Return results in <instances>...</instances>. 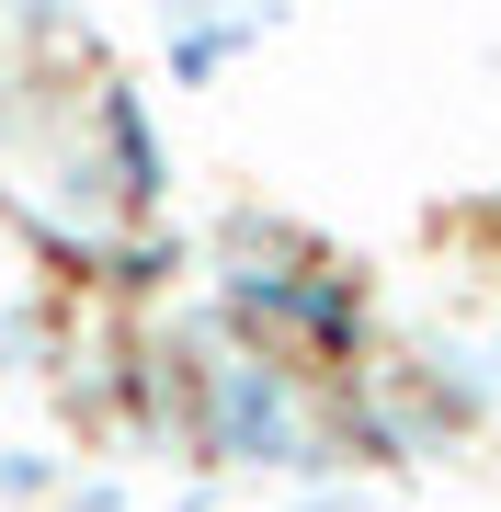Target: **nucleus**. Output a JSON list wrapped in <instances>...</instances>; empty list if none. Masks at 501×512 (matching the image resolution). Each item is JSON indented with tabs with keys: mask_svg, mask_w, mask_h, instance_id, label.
I'll use <instances>...</instances> for the list:
<instances>
[{
	"mask_svg": "<svg viewBox=\"0 0 501 512\" xmlns=\"http://www.w3.org/2000/svg\"><path fill=\"white\" fill-rule=\"evenodd\" d=\"M57 490V456L46 444H0V501H46Z\"/></svg>",
	"mask_w": 501,
	"mask_h": 512,
	"instance_id": "6e6552de",
	"label": "nucleus"
},
{
	"mask_svg": "<svg viewBox=\"0 0 501 512\" xmlns=\"http://www.w3.org/2000/svg\"><path fill=\"white\" fill-rule=\"evenodd\" d=\"M114 501H126L114 478H80V490H69V512H114Z\"/></svg>",
	"mask_w": 501,
	"mask_h": 512,
	"instance_id": "9b49d317",
	"label": "nucleus"
},
{
	"mask_svg": "<svg viewBox=\"0 0 501 512\" xmlns=\"http://www.w3.org/2000/svg\"><path fill=\"white\" fill-rule=\"evenodd\" d=\"M217 319L240 330V342L285 353V365H365L376 342V308H365V274H342V262H228L217 274Z\"/></svg>",
	"mask_w": 501,
	"mask_h": 512,
	"instance_id": "f03ea898",
	"label": "nucleus"
},
{
	"mask_svg": "<svg viewBox=\"0 0 501 512\" xmlns=\"http://www.w3.org/2000/svg\"><path fill=\"white\" fill-rule=\"evenodd\" d=\"M171 274H183V239H171V228H126V239H103V285H114V296H160Z\"/></svg>",
	"mask_w": 501,
	"mask_h": 512,
	"instance_id": "39448f33",
	"label": "nucleus"
},
{
	"mask_svg": "<svg viewBox=\"0 0 501 512\" xmlns=\"http://www.w3.org/2000/svg\"><path fill=\"white\" fill-rule=\"evenodd\" d=\"M160 12V35L171 23H228V12H262V23H285V0H149Z\"/></svg>",
	"mask_w": 501,
	"mask_h": 512,
	"instance_id": "1a4fd4ad",
	"label": "nucleus"
},
{
	"mask_svg": "<svg viewBox=\"0 0 501 512\" xmlns=\"http://www.w3.org/2000/svg\"><path fill=\"white\" fill-rule=\"evenodd\" d=\"M183 512H205V501H183Z\"/></svg>",
	"mask_w": 501,
	"mask_h": 512,
	"instance_id": "ddd939ff",
	"label": "nucleus"
},
{
	"mask_svg": "<svg viewBox=\"0 0 501 512\" xmlns=\"http://www.w3.org/2000/svg\"><path fill=\"white\" fill-rule=\"evenodd\" d=\"M183 399H194V456L205 467H262V478L342 467L331 399H319L285 353H262V342H240V330H217V319L183 330Z\"/></svg>",
	"mask_w": 501,
	"mask_h": 512,
	"instance_id": "f257e3e1",
	"label": "nucleus"
},
{
	"mask_svg": "<svg viewBox=\"0 0 501 512\" xmlns=\"http://www.w3.org/2000/svg\"><path fill=\"white\" fill-rule=\"evenodd\" d=\"M92 160H103V183L126 217H160V194H171V148L149 126V103H137V80H92Z\"/></svg>",
	"mask_w": 501,
	"mask_h": 512,
	"instance_id": "7ed1b4c3",
	"label": "nucleus"
},
{
	"mask_svg": "<svg viewBox=\"0 0 501 512\" xmlns=\"http://www.w3.org/2000/svg\"><path fill=\"white\" fill-rule=\"evenodd\" d=\"M0 35L12 46H69L80 35V0H0Z\"/></svg>",
	"mask_w": 501,
	"mask_h": 512,
	"instance_id": "423d86ee",
	"label": "nucleus"
},
{
	"mask_svg": "<svg viewBox=\"0 0 501 512\" xmlns=\"http://www.w3.org/2000/svg\"><path fill=\"white\" fill-rule=\"evenodd\" d=\"M12 126H23V69L0 57V148H12Z\"/></svg>",
	"mask_w": 501,
	"mask_h": 512,
	"instance_id": "9d476101",
	"label": "nucleus"
},
{
	"mask_svg": "<svg viewBox=\"0 0 501 512\" xmlns=\"http://www.w3.org/2000/svg\"><path fill=\"white\" fill-rule=\"evenodd\" d=\"M35 365H46V319L23 296H0V376H35Z\"/></svg>",
	"mask_w": 501,
	"mask_h": 512,
	"instance_id": "0eeeda50",
	"label": "nucleus"
},
{
	"mask_svg": "<svg viewBox=\"0 0 501 512\" xmlns=\"http://www.w3.org/2000/svg\"><path fill=\"white\" fill-rule=\"evenodd\" d=\"M262 35H274L262 12H228V23H171V80H217V69H240Z\"/></svg>",
	"mask_w": 501,
	"mask_h": 512,
	"instance_id": "20e7f679",
	"label": "nucleus"
},
{
	"mask_svg": "<svg viewBox=\"0 0 501 512\" xmlns=\"http://www.w3.org/2000/svg\"><path fill=\"white\" fill-rule=\"evenodd\" d=\"M479 365H490V399H501V330H490V342H479Z\"/></svg>",
	"mask_w": 501,
	"mask_h": 512,
	"instance_id": "f8f14e48",
	"label": "nucleus"
}]
</instances>
